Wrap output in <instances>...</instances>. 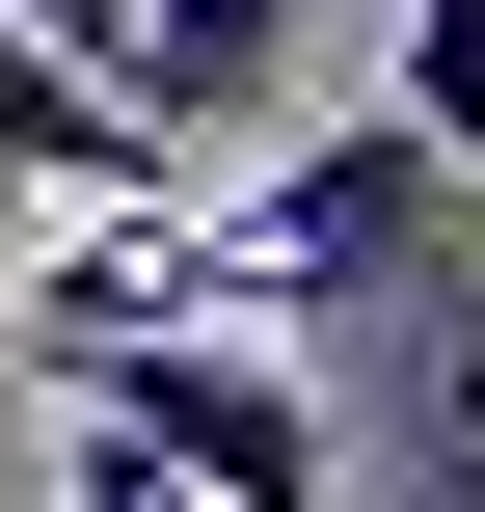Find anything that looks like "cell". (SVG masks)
<instances>
[{
  "instance_id": "cell-1",
  "label": "cell",
  "mask_w": 485,
  "mask_h": 512,
  "mask_svg": "<svg viewBox=\"0 0 485 512\" xmlns=\"http://www.w3.org/2000/svg\"><path fill=\"white\" fill-rule=\"evenodd\" d=\"M108 459H162L189 512H351V432H324V378L270 351V324H0Z\"/></svg>"
},
{
  "instance_id": "cell-2",
  "label": "cell",
  "mask_w": 485,
  "mask_h": 512,
  "mask_svg": "<svg viewBox=\"0 0 485 512\" xmlns=\"http://www.w3.org/2000/svg\"><path fill=\"white\" fill-rule=\"evenodd\" d=\"M27 189H81V216H162V135H135V81L108 54H54V27H0V216Z\"/></svg>"
},
{
  "instance_id": "cell-3",
  "label": "cell",
  "mask_w": 485,
  "mask_h": 512,
  "mask_svg": "<svg viewBox=\"0 0 485 512\" xmlns=\"http://www.w3.org/2000/svg\"><path fill=\"white\" fill-rule=\"evenodd\" d=\"M108 81H135V135H162V162H216V135H270L297 0H135V27H108Z\"/></svg>"
},
{
  "instance_id": "cell-4",
  "label": "cell",
  "mask_w": 485,
  "mask_h": 512,
  "mask_svg": "<svg viewBox=\"0 0 485 512\" xmlns=\"http://www.w3.org/2000/svg\"><path fill=\"white\" fill-rule=\"evenodd\" d=\"M405 135L485 189V0H405Z\"/></svg>"
},
{
  "instance_id": "cell-5",
  "label": "cell",
  "mask_w": 485,
  "mask_h": 512,
  "mask_svg": "<svg viewBox=\"0 0 485 512\" xmlns=\"http://www.w3.org/2000/svg\"><path fill=\"white\" fill-rule=\"evenodd\" d=\"M0 27H54V54H108V27H135V0H0Z\"/></svg>"
},
{
  "instance_id": "cell-6",
  "label": "cell",
  "mask_w": 485,
  "mask_h": 512,
  "mask_svg": "<svg viewBox=\"0 0 485 512\" xmlns=\"http://www.w3.org/2000/svg\"><path fill=\"white\" fill-rule=\"evenodd\" d=\"M432 512H485V405H459V432H432Z\"/></svg>"
},
{
  "instance_id": "cell-7",
  "label": "cell",
  "mask_w": 485,
  "mask_h": 512,
  "mask_svg": "<svg viewBox=\"0 0 485 512\" xmlns=\"http://www.w3.org/2000/svg\"><path fill=\"white\" fill-rule=\"evenodd\" d=\"M0 324H27V216H0Z\"/></svg>"
}]
</instances>
